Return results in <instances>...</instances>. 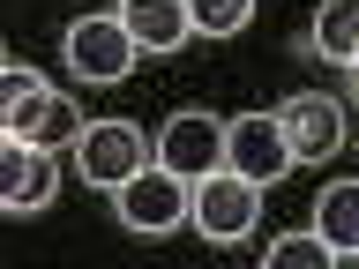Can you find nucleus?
I'll return each mask as SVG.
<instances>
[{"mask_svg": "<svg viewBox=\"0 0 359 269\" xmlns=\"http://www.w3.org/2000/svg\"><path fill=\"white\" fill-rule=\"evenodd\" d=\"M180 217H195V179L165 172V165H142L120 187V224L135 240H165V232H180Z\"/></svg>", "mask_w": 359, "mask_h": 269, "instance_id": "f257e3e1", "label": "nucleus"}, {"mask_svg": "<svg viewBox=\"0 0 359 269\" xmlns=\"http://www.w3.org/2000/svg\"><path fill=\"white\" fill-rule=\"evenodd\" d=\"M255 217H262V187L240 179L232 165H217L210 179H195V232H202V240L240 247L247 232H255Z\"/></svg>", "mask_w": 359, "mask_h": 269, "instance_id": "f03ea898", "label": "nucleus"}, {"mask_svg": "<svg viewBox=\"0 0 359 269\" xmlns=\"http://www.w3.org/2000/svg\"><path fill=\"white\" fill-rule=\"evenodd\" d=\"M142 165H150V142H142L128 120H90V127L75 134V172H83L90 187H105V195H120Z\"/></svg>", "mask_w": 359, "mask_h": 269, "instance_id": "7ed1b4c3", "label": "nucleus"}, {"mask_svg": "<svg viewBox=\"0 0 359 269\" xmlns=\"http://www.w3.org/2000/svg\"><path fill=\"white\" fill-rule=\"evenodd\" d=\"M224 165L240 179H255V187H269V179H285L299 157H292L277 112H240V120H224Z\"/></svg>", "mask_w": 359, "mask_h": 269, "instance_id": "20e7f679", "label": "nucleus"}, {"mask_svg": "<svg viewBox=\"0 0 359 269\" xmlns=\"http://www.w3.org/2000/svg\"><path fill=\"white\" fill-rule=\"evenodd\" d=\"M135 53H142V45L128 38L120 15H75L67 22V67H75L83 83H120L135 67Z\"/></svg>", "mask_w": 359, "mask_h": 269, "instance_id": "39448f33", "label": "nucleus"}, {"mask_svg": "<svg viewBox=\"0 0 359 269\" xmlns=\"http://www.w3.org/2000/svg\"><path fill=\"white\" fill-rule=\"evenodd\" d=\"M0 134H15V142H30V150H60L67 134H83V112L67 105L53 83H30V90H15V97H8Z\"/></svg>", "mask_w": 359, "mask_h": 269, "instance_id": "423d86ee", "label": "nucleus"}, {"mask_svg": "<svg viewBox=\"0 0 359 269\" xmlns=\"http://www.w3.org/2000/svg\"><path fill=\"white\" fill-rule=\"evenodd\" d=\"M157 165L180 179H210L224 165V120L217 112H172L157 127Z\"/></svg>", "mask_w": 359, "mask_h": 269, "instance_id": "0eeeda50", "label": "nucleus"}, {"mask_svg": "<svg viewBox=\"0 0 359 269\" xmlns=\"http://www.w3.org/2000/svg\"><path fill=\"white\" fill-rule=\"evenodd\" d=\"M277 120H285V142L299 165H322V157L344 150V105H337L330 90H292L285 105H277Z\"/></svg>", "mask_w": 359, "mask_h": 269, "instance_id": "6e6552de", "label": "nucleus"}, {"mask_svg": "<svg viewBox=\"0 0 359 269\" xmlns=\"http://www.w3.org/2000/svg\"><path fill=\"white\" fill-rule=\"evenodd\" d=\"M53 187H60V165H53V150H30V142H0V202L15 209V217H30V209H45L53 202Z\"/></svg>", "mask_w": 359, "mask_h": 269, "instance_id": "1a4fd4ad", "label": "nucleus"}, {"mask_svg": "<svg viewBox=\"0 0 359 269\" xmlns=\"http://www.w3.org/2000/svg\"><path fill=\"white\" fill-rule=\"evenodd\" d=\"M112 15L128 22V38L142 53H180V45L195 38V22H187V0H120Z\"/></svg>", "mask_w": 359, "mask_h": 269, "instance_id": "9d476101", "label": "nucleus"}, {"mask_svg": "<svg viewBox=\"0 0 359 269\" xmlns=\"http://www.w3.org/2000/svg\"><path fill=\"white\" fill-rule=\"evenodd\" d=\"M314 232H322L344 262H359V179H330V187H322V202H314Z\"/></svg>", "mask_w": 359, "mask_h": 269, "instance_id": "9b49d317", "label": "nucleus"}, {"mask_svg": "<svg viewBox=\"0 0 359 269\" xmlns=\"http://www.w3.org/2000/svg\"><path fill=\"white\" fill-rule=\"evenodd\" d=\"M307 38H314V53H322V60L352 67V60H359V0H322Z\"/></svg>", "mask_w": 359, "mask_h": 269, "instance_id": "f8f14e48", "label": "nucleus"}, {"mask_svg": "<svg viewBox=\"0 0 359 269\" xmlns=\"http://www.w3.org/2000/svg\"><path fill=\"white\" fill-rule=\"evenodd\" d=\"M187 22H195V38H240L255 22V0H187Z\"/></svg>", "mask_w": 359, "mask_h": 269, "instance_id": "ddd939ff", "label": "nucleus"}, {"mask_svg": "<svg viewBox=\"0 0 359 269\" xmlns=\"http://www.w3.org/2000/svg\"><path fill=\"white\" fill-rule=\"evenodd\" d=\"M322 262H337V247L322 240V232H307V240L292 232V240L269 247V269H322Z\"/></svg>", "mask_w": 359, "mask_h": 269, "instance_id": "4468645a", "label": "nucleus"}, {"mask_svg": "<svg viewBox=\"0 0 359 269\" xmlns=\"http://www.w3.org/2000/svg\"><path fill=\"white\" fill-rule=\"evenodd\" d=\"M352 75H359V60H352Z\"/></svg>", "mask_w": 359, "mask_h": 269, "instance_id": "2eb2a0df", "label": "nucleus"}]
</instances>
